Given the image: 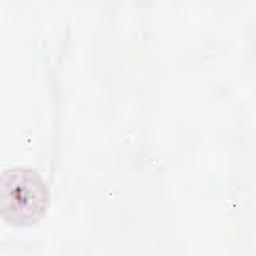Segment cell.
I'll list each match as a JSON object with an SVG mask.
<instances>
[{
  "label": "cell",
  "mask_w": 256,
  "mask_h": 256,
  "mask_svg": "<svg viewBox=\"0 0 256 256\" xmlns=\"http://www.w3.org/2000/svg\"><path fill=\"white\" fill-rule=\"evenodd\" d=\"M49 193L33 170L15 167L2 173L1 214L13 225H30L45 212Z\"/></svg>",
  "instance_id": "6da1fadb"
}]
</instances>
